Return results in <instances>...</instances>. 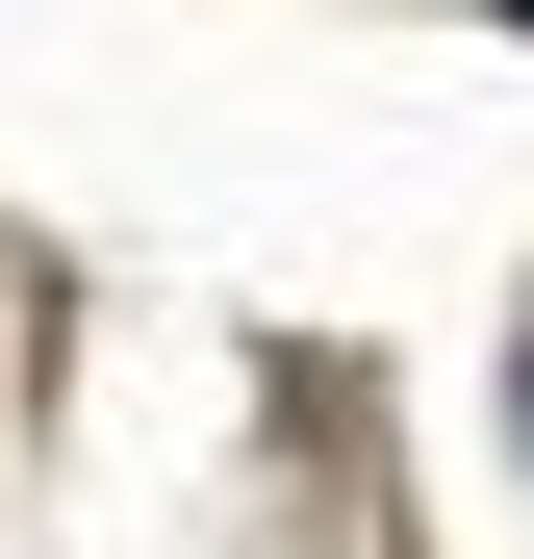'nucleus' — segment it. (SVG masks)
Returning a JSON list of instances; mask_svg holds the SVG:
<instances>
[{
  "instance_id": "f257e3e1",
  "label": "nucleus",
  "mask_w": 534,
  "mask_h": 559,
  "mask_svg": "<svg viewBox=\"0 0 534 559\" xmlns=\"http://www.w3.org/2000/svg\"><path fill=\"white\" fill-rule=\"evenodd\" d=\"M509 26H534V0H509Z\"/></svg>"
}]
</instances>
